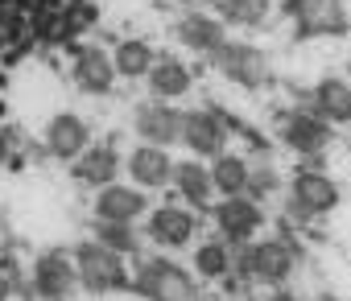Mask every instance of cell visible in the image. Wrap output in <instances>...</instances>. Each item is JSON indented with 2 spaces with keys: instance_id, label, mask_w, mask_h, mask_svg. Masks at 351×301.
I'll list each match as a JSON object with an SVG mask.
<instances>
[{
  "instance_id": "obj_2",
  "label": "cell",
  "mask_w": 351,
  "mask_h": 301,
  "mask_svg": "<svg viewBox=\"0 0 351 301\" xmlns=\"http://www.w3.org/2000/svg\"><path fill=\"white\" fill-rule=\"evenodd\" d=\"M75 264H79V280L83 289L91 293H116V289H128L132 285V272L124 264V256L99 239H83L75 248Z\"/></svg>"
},
{
  "instance_id": "obj_19",
  "label": "cell",
  "mask_w": 351,
  "mask_h": 301,
  "mask_svg": "<svg viewBox=\"0 0 351 301\" xmlns=\"http://www.w3.org/2000/svg\"><path fill=\"white\" fill-rule=\"evenodd\" d=\"M149 91H153V99H182L186 91H191V66L182 62V58H173V54H157V62H153V70H149Z\"/></svg>"
},
{
  "instance_id": "obj_16",
  "label": "cell",
  "mask_w": 351,
  "mask_h": 301,
  "mask_svg": "<svg viewBox=\"0 0 351 301\" xmlns=\"http://www.w3.org/2000/svg\"><path fill=\"white\" fill-rule=\"evenodd\" d=\"M145 211H149V198L141 194V186L108 182L95 190V219H104V223H136Z\"/></svg>"
},
{
  "instance_id": "obj_11",
  "label": "cell",
  "mask_w": 351,
  "mask_h": 301,
  "mask_svg": "<svg viewBox=\"0 0 351 301\" xmlns=\"http://www.w3.org/2000/svg\"><path fill=\"white\" fill-rule=\"evenodd\" d=\"M87 148H91V128H87L83 116L58 112V116L46 124V153H50L54 161H71V166H75Z\"/></svg>"
},
{
  "instance_id": "obj_8",
  "label": "cell",
  "mask_w": 351,
  "mask_h": 301,
  "mask_svg": "<svg viewBox=\"0 0 351 301\" xmlns=\"http://www.w3.org/2000/svg\"><path fill=\"white\" fill-rule=\"evenodd\" d=\"M211 219H215V227H219V235H223L228 244L248 248V244L256 239L261 223H265V211H261V202H256L252 194H236V198L215 202V207H211Z\"/></svg>"
},
{
  "instance_id": "obj_1",
  "label": "cell",
  "mask_w": 351,
  "mask_h": 301,
  "mask_svg": "<svg viewBox=\"0 0 351 301\" xmlns=\"http://www.w3.org/2000/svg\"><path fill=\"white\" fill-rule=\"evenodd\" d=\"M132 289L145 301H199V272L157 256V260H145L136 268Z\"/></svg>"
},
{
  "instance_id": "obj_20",
  "label": "cell",
  "mask_w": 351,
  "mask_h": 301,
  "mask_svg": "<svg viewBox=\"0 0 351 301\" xmlns=\"http://www.w3.org/2000/svg\"><path fill=\"white\" fill-rule=\"evenodd\" d=\"M310 99L326 124H351V83L347 79H322Z\"/></svg>"
},
{
  "instance_id": "obj_12",
  "label": "cell",
  "mask_w": 351,
  "mask_h": 301,
  "mask_svg": "<svg viewBox=\"0 0 351 301\" xmlns=\"http://www.w3.org/2000/svg\"><path fill=\"white\" fill-rule=\"evenodd\" d=\"M145 235L157 248H165V252H178V248H186L195 239V211L191 207H178V202H165V207H157L149 215Z\"/></svg>"
},
{
  "instance_id": "obj_9",
  "label": "cell",
  "mask_w": 351,
  "mask_h": 301,
  "mask_svg": "<svg viewBox=\"0 0 351 301\" xmlns=\"http://www.w3.org/2000/svg\"><path fill=\"white\" fill-rule=\"evenodd\" d=\"M182 144L191 148V157L215 161L219 153H228V124L211 107H191L182 112Z\"/></svg>"
},
{
  "instance_id": "obj_22",
  "label": "cell",
  "mask_w": 351,
  "mask_h": 301,
  "mask_svg": "<svg viewBox=\"0 0 351 301\" xmlns=\"http://www.w3.org/2000/svg\"><path fill=\"white\" fill-rule=\"evenodd\" d=\"M211 178H215V194H223V198L248 194L252 161H248V157H240V153H219V157L211 161Z\"/></svg>"
},
{
  "instance_id": "obj_17",
  "label": "cell",
  "mask_w": 351,
  "mask_h": 301,
  "mask_svg": "<svg viewBox=\"0 0 351 301\" xmlns=\"http://www.w3.org/2000/svg\"><path fill=\"white\" fill-rule=\"evenodd\" d=\"M116 79H120L116 58H112L104 46H83V50L75 54V83H79L83 91H91V95H108Z\"/></svg>"
},
{
  "instance_id": "obj_26",
  "label": "cell",
  "mask_w": 351,
  "mask_h": 301,
  "mask_svg": "<svg viewBox=\"0 0 351 301\" xmlns=\"http://www.w3.org/2000/svg\"><path fill=\"white\" fill-rule=\"evenodd\" d=\"M95 239L108 244V248H116L120 256H132V252L141 248L136 223H104V219H95Z\"/></svg>"
},
{
  "instance_id": "obj_24",
  "label": "cell",
  "mask_w": 351,
  "mask_h": 301,
  "mask_svg": "<svg viewBox=\"0 0 351 301\" xmlns=\"http://www.w3.org/2000/svg\"><path fill=\"white\" fill-rule=\"evenodd\" d=\"M232 268H236V256H232V244H228L223 235L195 248V272H199L203 280H228Z\"/></svg>"
},
{
  "instance_id": "obj_28",
  "label": "cell",
  "mask_w": 351,
  "mask_h": 301,
  "mask_svg": "<svg viewBox=\"0 0 351 301\" xmlns=\"http://www.w3.org/2000/svg\"><path fill=\"white\" fill-rule=\"evenodd\" d=\"M13 297V280H9V272L0 268V301H9Z\"/></svg>"
},
{
  "instance_id": "obj_27",
  "label": "cell",
  "mask_w": 351,
  "mask_h": 301,
  "mask_svg": "<svg viewBox=\"0 0 351 301\" xmlns=\"http://www.w3.org/2000/svg\"><path fill=\"white\" fill-rule=\"evenodd\" d=\"M269 190H277V174H273L269 166H252V182H248V194H252V198H261V194H269Z\"/></svg>"
},
{
  "instance_id": "obj_15",
  "label": "cell",
  "mask_w": 351,
  "mask_h": 301,
  "mask_svg": "<svg viewBox=\"0 0 351 301\" xmlns=\"http://www.w3.org/2000/svg\"><path fill=\"white\" fill-rule=\"evenodd\" d=\"M178 42L186 50H195L199 58H215L223 46H228V25L203 9H191L182 21H178Z\"/></svg>"
},
{
  "instance_id": "obj_30",
  "label": "cell",
  "mask_w": 351,
  "mask_h": 301,
  "mask_svg": "<svg viewBox=\"0 0 351 301\" xmlns=\"http://www.w3.org/2000/svg\"><path fill=\"white\" fill-rule=\"evenodd\" d=\"M186 9H207V5H219V0H182Z\"/></svg>"
},
{
  "instance_id": "obj_7",
  "label": "cell",
  "mask_w": 351,
  "mask_h": 301,
  "mask_svg": "<svg viewBox=\"0 0 351 301\" xmlns=\"http://www.w3.org/2000/svg\"><path fill=\"white\" fill-rule=\"evenodd\" d=\"M289 17L298 38H343L351 25L347 0H289Z\"/></svg>"
},
{
  "instance_id": "obj_25",
  "label": "cell",
  "mask_w": 351,
  "mask_h": 301,
  "mask_svg": "<svg viewBox=\"0 0 351 301\" xmlns=\"http://www.w3.org/2000/svg\"><path fill=\"white\" fill-rule=\"evenodd\" d=\"M215 17L223 25H236V29H256L269 17V0H219Z\"/></svg>"
},
{
  "instance_id": "obj_18",
  "label": "cell",
  "mask_w": 351,
  "mask_h": 301,
  "mask_svg": "<svg viewBox=\"0 0 351 301\" xmlns=\"http://www.w3.org/2000/svg\"><path fill=\"white\" fill-rule=\"evenodd\" d=\"M173 190L178 198L195 211H207L211 207V194H215V178H211V166H203V157H186L173 166Z\"/></svg>"
},
{
  "instance_id": "obj_13",
  "label": "cell",
  "mask_w": 351,
  "mask_h": 301,
  "mask_svg": "<svg viewBox=\"0 0 351 301\" xmlns=\"http://www.w3.org/2000/svg\"><path fill=\"white\" fill-rule=\"evenodd\" d=\"M330 136H335V124H326L318 112H302L298 107L281 124V140L293 148V153H302V157H318L322 148L330 144Z\"/></svg>"
},
{
  "instance_id": "obj_14",
  "label": "cell",
  "mask_w": 351,
  "mask_h": 301,
  "mask_svg": "<svg viewBox=\"0 0 351 301\" xmlns=\"http://www.w3.org/2000/svg\"><path fill=\"white\" fill-rule=\"evenodd\" d=\"M173 161L169 157V148H157V144H136L132 153L124 157V170H128V178H132V186H141V190H161V186H169L173 182Z\"/></svg>"
},
{
  "instance_id": "obj_23",
  "label": "cell",
  "mask_w": 351,
  "mask_h": 301,
  "mask_svg": "<svg viewBox=\"0 0 351 301\" xmlns=\"http://www.w3.org/2000/svg\"><path fill=\"white\" fill-rule=\"evenodd\" d=\"M112 58H116L120 79H149V70H153V62H157V50H153L145 38H124V42L112 50Z\"/></svg>"
},
{
  "instance_id": "obj_10",
  "label": "cell",
  "mask_w": 351,
  "mask_h": 301,
  "mask_svg": "<svg viewBox=\"0 0 351 301\" xmlns=\"http://www.w3.org/2000/svg\"><path fill=\"white\" fill-rule=\"evenodd\" d=\"M132 128L141 136V144H157V148H173L182 144V112L169 99H149L136 107Z\"/></svg>"
},
{
  "instance_id": "obj_5",
  "label": "cell",
  "mask_w": 351,
  "mask_h": 301,
  "mask_svg": "<svg viewBox=\"0 0 351 301\" xmlns=\"http://www.w3.org/2000/svg\"><path fill=\"white\" fill-rule=\"evenodd\" d=\"M79 264L71 252H42L29 264V289L38 301H71L79 289Z\"/></svg>"
},
{
  "instance_id": "obj_4",
  "label": "cell",
  "mask_w": 351,
  "mask_h": 301,
  "mask_svg": "<svg viewBox=\"0 0 351 301\" xmlns=\"http://www.w3.org/2000/svg\"><path fill=\"white\" fill-rule=\"evenodd\" d=\"M211 66H215L228 83L244 87V91H261V87L273 79V70H269V54H265L261 46H252V42H236V38H228V46L211 58Z\"/></svg>"
},
{
  "instance_id": "obj_3",
  "label": "cell",
  "mask_w": 351,
  "mask_h": 301,
  "mask_svg": "<svg viewBox=\"0 0 351 301\" xmlns=\"http://www.w3.org/2000/svg\"><path fill=\"white\" fill-rule=\"evenodd\" d=\"M240 268H244L248 280H256L265 289H281L293 276V268H298V252H293L289 239H277V235L273 239H256V244L244 248Z\"/></svg>"
},
{
  "instance_id": "obj_29",
  "label": "cell",
  "mask_w": 351,
  "mask_h": 301,
  "mask_svg": "<svg viewBox=\"0 0 351 301\" xmlns=\"http://www.w3.org/2000/svg\"><path fill=\"white\" fill-rule=\"evenodd\" d=\"M261 301H298V297H293L289 289H273V293H269V297H261Z\"/></svg>"
},
{
  "instance_id": "obj_21",
  "label": "cell",
  "mask_w": 351,
  "mask_h": 301,
  "mask_svg": "<svg viewBox=\"0 0 351 301\" xmlns=\"http://www.w3.org/2000/svg\"><path fill=\"white\" fill-rule=\"evenodd\" d=\"M75 174H79V182H87V186H108V182H116V174H120V153L112 144H91L87 153L75 161Z\"/></svg>"
},
{
  "instance_id": "obj_6",
  "label": "cell",
  "mask_w": 351,
  "mask_h": 301,
  "mask_svg": "<svg viewBox=\"0 0 351 301\" xmlns=\"http://www.w3.org/2000/svg\"><path fill=\"white\" fill-rule=\"evenodd\" d=\"M339 182L335 178H326L322 170H298L293 178H289V207H293V215H302V219H322V215H330L335 207H339Z\"/></svg>"
}]
</instances>
